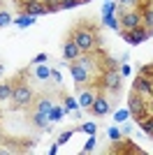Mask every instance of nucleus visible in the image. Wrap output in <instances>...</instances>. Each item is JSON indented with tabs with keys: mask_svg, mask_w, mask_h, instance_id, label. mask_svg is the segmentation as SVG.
<instances>
[{
	"mask_svg": "<svg viewBox=\"0 0 153 155\" xmlns=\"http://www.w3.org/2000/svg\"><path fill=\"white\" fill-rule=\"evenodd\" d=\"M100 70L102 67L93 53H81L74 63H70V72H72V79H74L76 88H86V86L95 84Z\"/></svg>",
	"mask_w": 153,
	"mask_h": 155,
	"instance_id": "1",
	"label": "nucleus"
},
{
	"mask_svg": "<svg viewBox=\"0 0 153 155\" xmlns=\"http://www.w3.org/2000/svg\"><path fill=\"white\" fill-rule=\"evenodd\" d=\"M70 37L74 39L79 46H81L83 53L97 51V46H100V28H97L95 23H90V21L81 19V21H79V23L70 30Z\"/></svg>",
	"mask_w": 153,
	"mask_h": 155,
	"instance_id": "2",
	"label": "nucleus"
},
{
	"mask_svg": "<svg viewBox=\"0 0 153 155\" xmlns=\"http://www.w3.org/2000/svg\"><path fill=\"white\" fill-rule=\"evenodd\" d=\"M32 100H35V91H32V86L25 81V74L19 72V74L14 77V88H12L9 104H12L14 111H19V109H28V107H32Z\"/></svg>",
	"mask_w": 153,
	"mask_h": 155,
	"instance_id": "3",
	"label": "nucleus"
},
{
	"mask_svg": "<svg viewBox=\"0 0 153 155\" xmlns=\"http://www.w3.org/2000/svg\"><path fill=\"white\" fill-rule=\"evenodd\" d=\"M95 86L100 91H104L107 95L118 97L123 91V74L118 72V67H107V70H100V77L95 79Z\"/></svg>",
	"mask_w": 153,
	"mask_h": 155,
	"instance_id": "4",
	"label": "nucleus"
},
{
	"mask_svg": "<svg viewBox=\"0 0 153 155\" xmlns=\"http://www.w3.org/2000/svg\"><path fill=\"white\" fill-rule=\"evenodd\" d=\"M114 104L116 102H111V95H107L104 91L97 88V95H95V100H93V104H90V114H93L95 118H104V116L111 114V107H114Z\"/></svg>",
	"mask_w": 153,
	"mask_h": 155,
	"instance_id": "5",
	"label": "nucleus"
},
{
	"mask_svg": "<svg viewBox=\"0 0 153 155\" xmlns=\"http://www.w3.org/2000/svg\"><path fill=\"white\" fill-rule=\"evenodd\" d=\"M127 107H130V114H132V118L137 120V123L151 114V109H148V100H144L139 93H134V91L130 93V97H127Z\"/></svg>",
	"mask_w": 153,
	"mask_h": 155,
	"instance_id": "6",
	"label": "nucleus"
},
{
	"mask_svg": "<svg viewBox=\"0 0 153 155\" xmlns=\"http://www.w3.org/2000/svg\"><path fill=\"white\" fill-rule=\"evenodd\" d=\"M118 23L121 30H132L141 26V9H121L118 14Z\"/></svg>",
	"mask_w": 153,
	"mask_h": 155,
	"instance_id": "7",
	"label": "nucleus"
},
{
	"mask_svg": "<svg viewBox=\"0 0 153 155\" xmlns=\"http://www.w3.org/2000/svg\"><path fill=\"white\" fill-rule=\"evenodd\" d=\"M121 35H123V39H125L127 44L137 46V44H141V42H146L153 32L148 30L146 26H139V28H132V30H121Z\"/></svg>",
	"mask_w": 153,
	"mask_h": 155,
	"instance_id": "8",
	"label": "nucleus"
},
{
	"mask_svg": "<svg viewBox=\"0 0 153 155\" xmlns=\"http://www.w3.org/2000/svg\"><path fill=\"white\" fill-rule=\"evenodd\" d=\"M132 91L139 93L144 100H153V79L137 74V77H134V81H132Z\"/></svg>",
	"mask_w": 153,
	"mask_h": 155,
	"instance_id": "9",
	"label": "nucleus"
},
{
	"mask_svg": "<svg viewBox=\"0 0 153 155\" xmlns=\"http://www.w3.org/2000/svg\"><path fill=\"white\" fill-rule=\"evenodd\" d=\"M28 120H30V125H32V127L42 130V132H51V120H49V114H44V111L30 109V111H28Z\"/></svg>",
	"mask_w": 153,
	"mask_h": 155,
	"instance_id": "10",
	"label": "nucleus"
},
{
	"mask_svg": "<svg viewBox=\"0 0 153 155\" xmlns=\"http://www.w3.org/2000/svg\"><path fill=\"white\" fill-rule=\"evenodd\" d=\"M81 53H83V51H81V46H79L74 39L67 35V37H65V42H63V60L70 65V63H74V60L79 58Z\"/></svg>",
	"mask_w": 153,
	"mask_h": 155,
	"instance_id": "11",
	"label": "nucleus"
},
{
	"mask_svg": "<svg viewBox=\"0 0 153 155\" xmlns=\"http://www.w3.org/2000/svg\"><path fill=\"white\" fill-rule=\"evenodd\" d=\"M53 104H56V100H53V93L46 91V93H42V95H35V100H32V109L49 114V111L53 109Z\"/></svg>",
	"mask_w": 153,
	"mask_h": 155,
	"instance_id": "12",
	"label": "nucleus"
},
{
	"mask_svg": "<svg viewBox=\"0 0 153 155\" xmlns=\"http://www.w3.org/2000/svg\"><path fill=\"white\" fill-rule=\"evenodd\" d=\"M97 95V86L95 84H90L86 86V88H81V95H79V107L86 111H90V104H93V100H95Z\"/></svg>",
	"mask_w": 153,
	"mask_h": 155,
	"instance_id": "13",
	"label": "nucleus"
},
{
	"mask_svg": "<svg viewBox=\"0 0 153 155\" xmlns=\"http://www.w3.org/2000/svg\"><path fill=\"white\" fill-rule=\"evenodd\" d=\"M21 14H30V16H42V14H49V9H46L44 0H35V2H30V5H25L23 9H21Z\"/></svg>",
	"mask_w": 153,
	"mask_h": 155,
	"instance_id": "14",
	"label": "nucleus"
},
{
	"mask_svg": "<svg viewBox=\"0 0 153 155\" xmlns=\"http://www.w3.org/2000/svg\"><path fill=\"white\" fill-rule=\"evenodd\" d=\"M141 26H146L153 32V7H151V2L141 5Z\"/></svg>",
	"mask_w": 153,
	"mask_h": 155,
	"instance_id": "15",
	"label": "nucleus"
},
{
	"mask_svg": "<svg viewBox=\"0 0 153 155\" xmlns=\"http://www.w3.org/2000/svg\"><path fill=\"white\" fill-rule=\"evenodd\" d=\"M12 88H14V79H7V81L0 84V102H5V100L12 97Z\"/></svg>",
	"mask_w": 153,
	"mask_h": 155,
	"instance_id": "16",
	"label": "nucleus"
},
{
	"mask_svg": "<svg viewBox=\"0 0 153 155\" xmlns=\"http://www.w3.org/2000/svg\"><path fill=\"white\" fill-rule=\"evenodd\" d=\"M32 67H35V79H39V81H49V79H51V70L46 67L44 63L32 65Z\"/></svg>",
	"mask_w": 153,
	"mask_h": 155,
	"instance_id": "17",
	"label": "nucleus"
},
{
	"mask_svg": "<svg viewBox=\"0 0 153 155\" xmlns=\"http://www.w3.org/2000/svg\"><path fill=\"white\" fill-rule=\"evenodd\" d=\"M139 127H141V132H144L146 137H151V139H153V114H148L146 118H141Z\"/></svg>",
	"mask_w": 153,
	"mask_h": 155,
	"instance_id": "18",
	"label": "nucleus"
},
{
	"mask_svg": "<svg viewBox=\"0 0 153 155\" xmlns=\"http://www.w3.org/2000/svg\"><path fill=\"white\" fill-rule=\"evenodd\" d=\"M58 95L63 97V107H65V111H70V114H72V111H76V109H79V104H76V100H74V97L65 95L63 91H58Z\"/></svg>",
	"mask_w": 153,
	"mask_h": 155,
	"instance_id": "19",
	"label": "nucleus"
},
{
	"mask_svg": "<svg viewBox=\"0 0 153 155\" xmlns=\"http://www.w3.org/2000/svg\"><path fill=\"white\" fill-rule=\"evenodd\" d=\"M116 2H118V9H141L144 0H116Z\"/></svg>",
	"mask_w": 153,
	"mask_h": 155,
	"instance_id": "20",
	"label": "nucleus"
},
{
	"mask_svg": "<svg viewBox=\"0 0 153 155\" xmlns=\"http://www.w3.org/2000/svg\"><path fill=\"white\" fill-rule=\"evenodd\" d=\"M63 116H65V107H60V104H53V109L49 111V120H51V123H58Z\"/></svg>",
	"mask_w": 153,
	"mask_h": 155,
	"instance_id": "21",
	"label": "nucleus"
},
{
	"mask_svg": "<svg viewBox=\"0 0 153 155\" xmlns=\"http://www.w3.org/2000/svg\"><path fill=\"white\" fill-rule=\"evenodd\" d=\"M32 21H35V16L23 14V16H19V19H14L12 23H14V26H19V28H28V26H32Z\"/></svg>",
	"mask_w": 153,
	"mask_h": 155,
	"instance_id": "22",
	"label": "nucleus"
},
{
	"mask_svg": "<svg viewBox=\"0 0 153 155\" xmlns=\"http://www.w3.org/2000/svg\"><path fill=\"white\" fill-rule=\"evenodd\" d=\"M104 26H109V28H116V30H121V23H118V19H114V14H104Z\"/></svg>",
	"mask_w": 153,
	"mask_h": 155,
	"instance_id": "23",
	"label": "nucleus"
},
{
	"mask_svg": "<svg viewBox=\"0 0 153 155\" xmlns=\"http://www.w3.org/2000/svg\"><path fill=\"white\" fill-rule=\"evenodd\" d=\"M137 74H141V77H148V79H153V63H146V65H141Z\"/></svg>",
	"mask_w": 153,
	"mask_h": 155,
	"instance_id": "24",
	"label": "nucleus"
},
{
	"mask_svg": "<svg viewBox=\"0 0 153 155\" xmlns=\"http://www.w3.org/2000/svg\"><path fill=\"white\" fill-rule=\"evenodd\" d=\"M12 16H9V14H7L5 12V9H2V12H0V28H7V26H9V23H12Z\"/></svg>",
	"mask_w": 153,
	"mask_h": 155,
	"instance_id": "25",
	"label": "nucleus"
},
{
	"mask_svg": "<svg viewBox=\"0 0 153 155\" xmlns=\"http://www.w3.org/2000/svg\"><path fill=\"white\" fill-rule=\"evenodd\" d=\"M116 9H118V2H111V0H109V2H104V7H102V14H114Z\"/></svg>",
	"mask_w": 153,
	"mask_h": 155,
	"instance_id": "26",
	"label": "nucleus"
},
{
	"mask_svg": "<svg viewBox=\"0 0 153 155\" xmlns=\"http://www.w3.org/2000/svg\"><path fill=\"white\" fill-rule=\"evenodd\" d=\"M44 5H46V9H49V14H51V12H58V9H60V0H44Z\"/></svg>",
	"mask_w": 153,
	"mask_h": 155,
	"instance_id": "27",
	"label": "nucleus"
},
{
	"mask_svg": "<svg viewBox=\"0 0 153 155\" xmlns=\"http://www.w3.org/2000/svg\"><path fill=\"white\" fill-rule=\"evenodd\" d=\"M109 139H111V141H118V139H121V130L118 127H109Z\"/></svg>",
	"mask_w": 153,
	"mask_h": 155,
	"instance_id": "28",
	"label": "nucleus"
},
{
	"mask_svg": "<svg viewBox=\"0 0 153 155\" xmlns=\"http://www.w3.org/2000/svg\"><path fill=\"white\" fill-rule=\"evenodd\" d=\"M76 7V0H60V9H72Z\"/></svg>",
	"mask_w": 153,
	"mask_h": 155,
	"instance_id": "29",
	"label": "nucleus"
},
{
	"mask_svg": "<svg viewBox=\"0 0 153 155\" xmlns=\"http://www.w3.org/2000/svg\"><path fill=\"white\" fill-rule=\"evenodd\" d=\"M79 130H83V132H88V134H95V123H86V125H81V127H79Z\"/></svg>",
	"mask_w": 153,
	"mask_h": 155,
	"instance_id": "30",
	"label": "nucleus"
},
{
	"mask_svg": "<svg viewBox=\"0 0 153 155\" xmlns=\"http://www.w3.org/2000/svg\"><path fill=\"white\" fill-rule=\"evenodd\" d=\"M70 137H72V132H63V134L58 137V146H63V143H67V141H70Z\"/></svg>",
	"mask_w": 153,
	"mask_h": 155,
	"instance_id": "31",
	"label": "nucleus"
},
{
	"mask_svg": "<svg viewBox=\"0 0 153 155\" xmlns=\"http://www.w3.org/2000/svg\"><path fill=\"white\" fill-rule=\"evenodd\" d=\"M93 148H95V137H90V139H88V143L83 146V153H90Z\"/></svg>",
	"mask_w": 153,
	"mask_h": 155,
	"instance_id": "32",
	"label": "nucleus"
},
{
	"mask_svg": "<svg viewBox=\"0 0 153 155\" xmlns=\"http://www.w3.org/2000/svg\"><path fill=\"white\" fill-rule=\"evenodd\" d=\"M30 2H35V0H14V5H16V9H19V12L23 9L25 5H30Z\"/></svg>",
	"mask_w": 153,
	"mask_h": 155,
	"instance_id": "33",
	"label": "nucleus"
},
{
	"mask_svg": "<svg viewBox=\"0 0 153 155\" xmlns=\"http://www.w3.org/2000/svg\"><path fill=\"white\" fill-rule=\"evenodd\" d=\"M39 63H46V53H39V56H35L30 65H39Z\"/></svg>",
	"mask_w": 153,
	"mask_h": 155,
	"instance_id": "34",
	"label": "nucleus"
},
{
	"mask_svg": "<svg viewBox=\"0 0 153 155\" xmlns=\"http://www.w3.org/2000/svg\"><path fill=\"white\" fill-rule=\"evenodd\" d=\"M51 79H53V81L60 86V72H58V70H51Z\"/></svg>",
	"mask_w": 153,
	"mask_h": 155,
	"instance_id": "35",
	"label": "nucleus"
},
{
	"mask_svg": "<svg viewBox=\"0 0 153 155\" xmlns=\"http://www.w3.org/2000/svg\"><path fill=\"white\" fill-rule=\"evenodd\" d=\"M118 72H121L123 77H127V74H130V67H127V65H125V63H123V65H121V67H118Z\"/></svg>",
	"mask_w": 153,
	"mask_h": 155,
	"instance_id": "36",
	"label": "nucleus"
},
{
	"mask_svg": "<svg viewBox=\"0 0 153 155\" xmlns=\"http://www.w3.org/2000/svg\"><path fill=\"white\" fill-rule=\"evenodd\" d=\"M49 153H51V155H56V153H58V141H56V143H53V146L49 148Z\"/></svg>",
	"mask_w": 153,
	"mask_h": 155,
	"instance_id": "37",
	"label": "nucleus"
},
{
	"mask_svg": "<svg viewBox=\"0 0 153 155\" xmlns=\"http://www.w3.org/2000/svg\"><path fill=\"white\" fill-rule=\"evenodd\" d=\"M2 9H5V0H0V12H2Z\"/></svg>",
	"mask_w": 153,
	"mask_h": 155,
	"instance_id": "38",
	"label": "nucleus"
},
{
	"mask_svg": "<svg viewBox=\"0 0 153 155\" xmlns=\"http://www.w3.org/2000/svg\"><path fill=\"white\" fill-rule=\"evenodd\" d=\"M2 72H5V65H0V74H2Z\"/></svg>",
	"mask_w": 153,
	"mask_h": 155,
	"instance_id": "39",
	"label": "nucleus"
},
{
	"mask_svg": "<svg viewBox=\"0 0 153 155\" xmlns=\"http://www.w3.org/2000/svg\"><path fill=\"white\" fill-rule=\"evenodd\" d=\"M104 2H109V0H104Z\"/></svg>",
	"mask_w": 153,
	"mask_h": 155,
	"instance_id": "40",
	"label": "nucleus"
}]
</instances>
